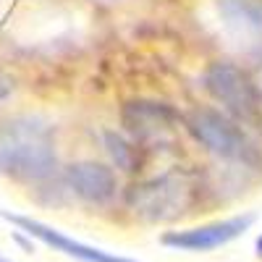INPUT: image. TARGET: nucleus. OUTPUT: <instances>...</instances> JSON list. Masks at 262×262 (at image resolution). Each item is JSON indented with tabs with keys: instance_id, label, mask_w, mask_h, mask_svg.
<instances>
[{
	"instance_id": "obj_1",
	"label": "nucleus",
	"mask_w": 262,
	"mask_h": 262,
	"mask_svg": "<svg viewBox=\"0 0 262 262\" xmlns=\"http://www.w3.org/2000/svg\"><path fill=\"white\" fill-rule=\"evenodd\" d=\"M58 165L53 128L34 116L0 121V176L48 181Z\"/></svg>"
},
{
	"instance_id": "obj_2",
	"label": "nucleus",
	"mask_w": 262,
	"mask_h": 262,
	"mask_svg": "<svg viewBox=\"0 0 262 262\" xmlns=\"http://www.w3.org/2000/svg\"><path fill=\"white\" fill-rule=\"evenodd\" d=\"M184 126L191 134V139L205 147L212 158L226 160L233 165H257L259 152L242 128V121H236L226 111H215V107H194L186 113Z\"/></svg>"
},
{
	"instance_id": "obj_3",
	"label": "nucleus",
	"mask_w": 262,
	"mask_h": 262,
	"mask_svg": "<svg viewBox=\"0 0 262 262\" xmlns=\"http://www.w3.org/2000/svg\"><path fill=\"white\" fill-rule=\"evenodd\" d=\"M194 202V184L184 170H168L144 179L126 191V207L144 223H163L189 212Z\"/></svg>"
},
{
	"instance_id": "obj_4",
	"label": "nucleus",
	"mask_w": 262,
	"mask_h": 262,
	"mask_svg": "<svg viewBox=\"0 0 262 262\" xmlns=\"http://www.w3.org/2000/svg\"><path fill=\"white\" fill-rule=\"evenodd\" d=\"M205 92L236 121H254L262 111V95L254 79L231 60H212L202 74Z\"/></svg>"
},
{
	"instance_id": "obj_5",
	"label": "nucleus",
	"mask_w": 262,
	"mask_h": 262,
	"mask_svg": "<svg viewBox=\"0 0 262 262\" xmlns=\"http://www.w3.org/2000/svg\"><path fill=\"white\" fill-rule=\"evenodd\" d=\"M254 223V215H231L221 217V221H210L200 226H189V228H173L160 236V244L176 252H191V254H202L221 249L231 242H236L244 231H249Z\"/></svg>"
},
{
	"instance_id": "obj_6",
	"label": "nucleus",
	"mask_w": 262,
	"mask_h": 262,
	"mask_svg": "<svg viewBox=\"0 0 262 262\" xmlns=\"http://www.w3.org/2000/svg\"><path fill=\"white\" fill-rule=\"evenodd\" d=\"M121 123L137 144L165 142L179 126V113L160 100H128L121 111Z\"/></svg>"
},
{
	"instance_id": "obj_7",
	"label": "nucleus",
	"mask_w": 262,
	"mask_h": 262,
	"mask_svg": "<svg viewBox=\"0 0 262 262\" xmlns=\"http://www.w3.org/2000/svg\"><path fill=\"white\" fill-rule=\"evenodd\" d=\"M215 8L233 45L262 60V0H215Z\"/></svg>"
},
{
	"instance_id": "obj_8",
	"label": "nucleus",
	"mask_w": 262,
	"mask_h": 262,
	"mask_svg": "<svg viewBox=\"0 0 262 262\" xmlns=\"http://www.w3.org/2000/svg\"><path fill=\"white\" fill-rule=\"evenodd\" d=\"M3 217L8 223H13L21 233H27L32 238H37L39 244L50 247L53 252H60L66 257H74L79 262H137L131 257H121L116 252H105L100 247H92V244H84L79 238H71L66 236L63 231L48 226V223H39L34 217H27V215H11V212H3Z\"/></svg>"
},
{
	"instance_id": "obj_9",
	"label": "nucleus",
	"mask_w": 262,
	"mask_h": 262,
	"mask_svg": "<svg viewBox=\"0 0 262 262\" xmlns=\"http://www.w3.org/2000/svg\"><path fill=\"white\" fill-rule=\"evenodd\" d=\"M66 184L86 205H107L118 194V176L111 165L97 160H79L66 168Z\"/></svg>"
},
{
	"instance_id": "obj_10",
	"label": "nucleus",
	"mask_w": 262,
	"mask_h": 262,
	"mask_svg": "<svg viewBox=\"0 0 262 262\" xmlns=\"http://www.w3.org/2000/svg\"><path fill=\"white\" fill-rule=\"evenodd\" d=\"M105 147H107V155H111L116 168L128 170V173L139 170V165H142L139 147H137V142L131 137L126 139V137L116 134V131H105Z\"/></svg>"
},
{
	"instance_id": "obj_11",
	"label": "nucleus",
	"mask_w": 262,
	"mask_h": 262,
	"mask_svg": "<svg viewBox=\"0 0 262 262\" xmlns=\"http://www.w3.org/2000/svg\"><path fill=\"white\" fill-rule=\"evenodd\" d=\"M11 90H13V84H11L6 76H0V102H3V100L11 95Z\"/></svg>"
},
{
	"instance_id": "obj_12",
	"label": "nucleus",
	"mask_w": 262,
	"mask_h": 262,
	"mask_svg": "<svg viewBox=\"0 0 262 262\" xmlns=\"http://www.w3.org/2000/svg\"><path fill=\"white\" fill-rule=\"evenodd\" d=\"M254 254H257V257L262 259V233H259V236L254 238Z\"/></svg>"
},
{
	"instance_id": "obj_13",
	"label": "nucleus",
	"mask_w": 262,
	"mask_h": 262,
	"mask_svg": "<svg viewBox=\"0 0 262 262\" xmlns=\"http://www.w3.org/2000/svg\"><path fill=\"white\" fill-rule=\"evenodd\" d=\"M0 262H11V259H6V257H0Z\"/></svg>"
}]
</instances>
